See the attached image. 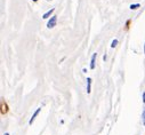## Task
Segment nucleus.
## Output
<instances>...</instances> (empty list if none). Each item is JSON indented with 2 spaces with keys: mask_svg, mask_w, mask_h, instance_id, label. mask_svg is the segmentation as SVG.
I'll return each mask as SVG.
<instances>
[{
  "mask_svg": "<svg viewBox=\"0 0 145 135\" xmlns=\"http://www.w3.org/2000/svg\"><path fill=\"white\" fill-rule=\"evenodd\" d=\"M56 23H57V16L53 15V16L50 17V20L48 21V23H47V28H48V29H53V28L56 25Z\"/></svg>",
  "mask_w": 145,
  "mask_h": 135,
  "instance_id": "f257e3e1",
  "label": "nucleus"
},
{
  "mask_svg": "<svg viewBox=\"0 0 145 135\" xmlns=\"http://www.w3.org/2000/svg\"><path fill=\"white\" fill-rule=\"evenodd\" d=\"M40 111H41V108H38L37 110H36V111H34V114H33V116H32V117H31V119H30V121H29V124L30 125H32V122L34 121V119H36L37 118V116L38 115H39V112Z\"/></svg>",
  "mask_w": 145,
  "mask_h": 135,
  "instance_id": "f03ea898",
  "label": "nucleus"
},
{
  "mask_svg": "<svg viewBox=\"0 0 145 135\" xmlns=\"http://www.w3.org/2000/svg\"><path fill=\"white\" fill-rule=\"evenodd\" d=\"M96 56L97 54L95 53L93 56H91V61H90V69H95V61H96Z\"/></svg>",
  "mask_w": 145,
  "mask_h": 135,
  "instance_id": "7ed1b4c3",
  "label": "nucleus"
},
{
  "mask_svg": "<svg viewBox=\"0 0 145 135\" xmlns=\"http://www.w3.org/2000/svg\"><path fill=\"white\" fill-rule=\"evenodd\" d=\"M54 10H55V8H52V9H50V10H48V12H47V13H45V14H43V18H48V17H50V15H52L53 13H54Z\"/></svg>",
  "mask_w": 145,
  "mask_h": 135,
  "instance_id": "20e7f679",
  "label": "nucleus"
},
{
  "mask_svg": "<svg viewBox=\"0 0 145 135\" xmlns=\"http://www.w3.org/2000/svg\"><path fill=\"white\" fill-rule=\"evenodd\" d=\"M90 87H91V79L90 78H87V93H90Z\"/></svg>",
  "mask_w": 145,
  "mask_h": 135,
  "instance_id": "39448f33",
  "label": "nucleus"
},
{
  "mask_svg": "<svg viewBox=\"0 0 145 135\" xmlns=\"http://www.w3.org/2000/svg\"><path fill=\"white\" fill-rule=\"evenodd\" d=\"M116 45H118V40L114 39V40L112 41V44H111V47H112V48H114V47H115Z\"/></svg>",
  "mask_w": 145,
  "mask_h": 135,
  "instance_id": "423d86ee",
  "label": "nucleus"
},
{
  "mask_svg": "<svg viewBox=\"0 0 145 135\" xmlns=\"http://www.w3.org/2000/svg\"><path fill=\"white\" fill-rule=\"evenodd\" d=\"M138 7H140V4H135V5L130 6V9H137Z\"/></svg>",
  "mask_w": 145,
  "mask_h": 135,
  "instance_id": "0eeeda50",
  "label": "nucleus"
},
{
  "mask_svg": "<svg viewBox=\"0 0 145 135\" xmlns=\"http://www.w3.org/2000/svg\"><path fill=\"white\" fill-rule=\"evenodd\" d=\"M142 119H143V124L145 125V108L143 110V114H142Z\"/></svg>",
  "mask_w": 145,
  "mask_h": 135,
  "instance_id": "6e6552de",
  "label": "nucleus"
},
{
  "mask_svg": "<svg viewBox=\"0 0 145 135\" xmlns=\"http://www.w3.org/2000/svg\"><path fill=\"white\" fill-rule=\"evenodd\" d=\"M143 102L145 103V92L143 93Z\"/></svg>",
  "mask_w": 145,
  "mask_h": 135,
  "instance_id": "1a4fd4ad",
  "label": "nucleus"
},
{
  "mask_svg": "<svg viewBox=\"0 0 145 135\" xmlns=\"http://www.w3.org/2000/svg\"><path fill=\"white\" fill-rule=\"evenodd\" d=\"M4 135H9V134H8V133H5V134H4Z\"/></svg>",
  "mask_w": 145,
  "mask_h": 135,
  "instance_id": "9d476101",
  "label": "nucleus"
},
{
  "mask_svg": "<svg viewBox=\"0 0 145 135\" xmlns=\"http://www.w3.org/2000/svg\"><path fill=\"white\" fill-rule=\"evenodd\" d=\"M33 1H37V0H33Z\"/></svg>",
  "mask_w": 145,
  "mask_h": 135,
  "instance_id": "9b49d317",
  "label": "nucleus"
}]
</instances>
